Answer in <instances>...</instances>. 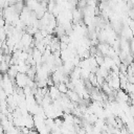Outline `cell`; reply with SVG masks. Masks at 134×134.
<instances>
[{"instance_id":"6da1fadb","label":"cell","mask_w":134,"mask_h":134,"mask_svg":"<svg viewBox=\"0 0 134 134\" xmlns=\"http://www.w3.org/2000/svg\"><path fill=\"white\" fill-rule=\"evenodd\" d=\"M28 76L25 73H18L17 76L15 77V83L17 84L18 88H24L25 86H27V82H28Z\"/></svg>"},{"instance_id":"277c9868","label":"cell","mask_w":134,"mask_h":134,"mask_svg":"<svg viewBox=\"0 0 134 134\" xmlns=\"http://www.w3.org/2000/svg\"><path fill=\"white\" fill-rule=\"evenodd\" d=\"M8 69H9V64L7 62H5V61H1L0 62V72L3 73V74L7 73Z\"/></svg>"},{"instance_id":"3957f363","label":"cell","mask_w":134,"mask_h":134,"mask_svg":"<svg viewBox=\"0 0 134 134\" xmlns=\"http://www.w3.org/2000/svg\"><path fill=\"white\" fill-rule=\"evenodd\" d=\"M54 86L59 89V91H60L62 94H66V93H67V91H68V86H67V84H66V83L61 82V83H59V84H55Z\"/></svg>"},{"instance_id":"7a4b0ae2","label":"cell","mask_w":134,"mask_h":134,"mask_svg":"<svg viewBox=\"0 0 134 134\" xmlns=\"http://www.w3.org/2000/svg\"><path fill=\"white\" fill-rule=\"evenodd\" d=\"M48 94H49V96L51 97L52 100H57V99H59V98L61 97V95H62V93L59 91V89H58L55 86H51V87L49 88V90H48Z\"/></svg>"},{"instance_id":"5b68a950","label":"cell","mask_w":134,"mask_h":134,"mask_svg":"<svg viewBox=\"0 0 134 134\" xmlns=\"http://www.w3.org/2000/svg\"><path fill=\"white\" fill-rule=\"evenodd\" d=\"M3 127H2V125H1V121H0V134H3Z\"/></svg>"}]
</instances>
